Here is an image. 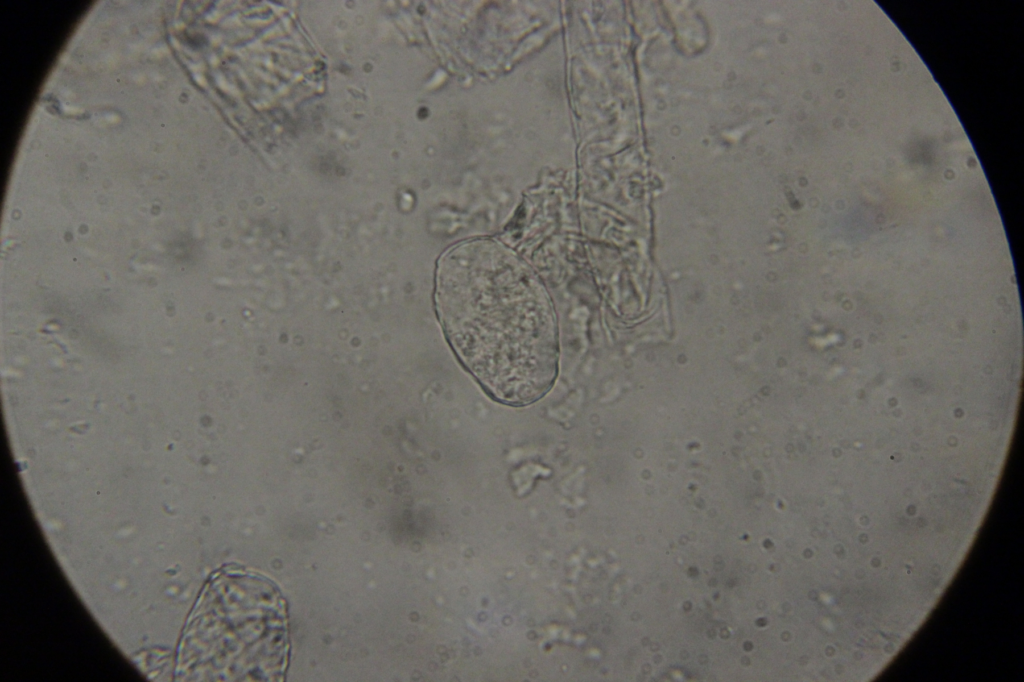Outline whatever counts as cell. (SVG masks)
<instances>
[{
  "instance_id": "cell-1",
  "label": "cell",
  "mask_w": 1024,
  "mask_h": 682,
  "mask_svg": "<svg viewBox=\"0 0 1024 682\" xmlns=\"http://www.w3.org/2000/svg\"><path fill=\"white\" fill-rule=\"evenodd\" d=\"M435 304L456 356L492 398L525 406L550 390L559 358L555 313L535 273L508 248L473 241L447 251Z\"/></svg>"
}]
</instances>
